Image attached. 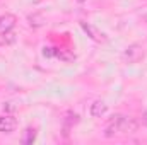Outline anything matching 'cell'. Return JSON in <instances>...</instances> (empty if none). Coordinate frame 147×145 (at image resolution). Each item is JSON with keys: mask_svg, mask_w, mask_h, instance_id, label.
<instances>
[{"mask_svg": "<svg viewBox=\"0 0 147 145\" xmlns=\"http://www.w3.org/2000/svg\"><path fill=\"white\" fill-rule=\"evenodd\" d=\"M17 126V121L14 116L10 114H3L0 116V133H12Z\"/></svg>", "mask_w": 147, "mask_h": 145, "instance_id": "cell-3", "label": "cell"}, {"mask_svg": "<svg viewBox=\"0 0 147 145\" xmlns=\"http://www.w3.org/2000/svg\"><path fill=\"white\" fill-rule=\"evenodd\" d=\"M80 26H82V29L87 33V36L91 38V39H94V41H103V39H105L103 34H101L96 28H92L91 24H87V22H80Z\"/></svg>", "mask_w": 147, "mask_h": 145, "instance_id": "cell-7", "label": "cell"}, {"mask_svg": "<svg viewBox=\"0 0 147 145\" xmlns=\"http://www.w3.org/2000/svg\"><path fill=\"white\" fill-rule=\"evenodd\" d=\"M137 128H139V123L134 118H128V116L121 118V121H120V133H135Z\"/></svg>", "mask_w": 147, "mask_h": 145, "instance_id": "cell-4", "label": "cell"}, {"mask_svg": "<svg viewBox=\"0 0 147 145\" xmlns=\"http://www.w3.org/2000/svg\"><path fill=\"white\" fill-rule=\"evenodd\" d=\"M3 108H7L9 111H12V109H16V106H12V103H7V106H3Z\"/></svg>", "mask_w": 147, "mask_h": 145, "instance_id": "cell-11", "label": "cell"}, {"mask_svg": "<svg viewBox=\"0 0 147 145\" xmlns=\"http://www.w3.org/2000/svg\"><path fill=\"white\" fill-rule=\"evenodd\" d=\"M106 111H108V104L105 101H99V99L94 101L91 104V108H89V113H91L92 118H103L106 114Z\"/></svg>", "mask_w": 147, "mask_h": 145, "instance_id": "cell-6", "label": "cell"}, {"mask_svg": "<svg viewBox=\"0 0 147 145\" xmlns=\"http://www.w3.org/2000/svg\"><path fill=\"white\" fill-rule=\"evenodd\" d=\"M36 140V130L34 128H28L26 132H24V137H22V144L26 145H31L33 142Z\"/></svg>", "mask_w": 147, "mask_h": 145, "instance_id": "cell-10", "label": "cell"}, {"mask_svg": "<svg viewBox=\"0 0 147 145\" xmlns=\"http://www.w3.org/2000/svg\"><path fill=\"white\" fill-rule=\"evenodd\" d=\"M14 28H16V17L12 14H5L0 17V34L10 33Z\"/></svg>", "mask_w": 147, "mask_h": 145, "instance_id": "cell-5", "label": "cell"}, {"mask_svg": "<svg viewBox=\"0 0 147 145\" xmlns=\"http://www.w3.org/2000/svg\"><path fill=\"white\" fill-rule=\"evenodd\" d=\"M28 21H29V26H31V28H41V26L45 24V17H43L41 14H33V15H29Z\"/></svg>", "mask_w": 147, "mask_h": 145, "instance_id": "cell-9", "label": "cell"}, {"mask_svg": "<svg viewBox=\"0 0 147 145\" xmlns=\"http://www.w3.org/2000/svg\"><path fill=\"white\" fill-rule=\"evenodd\" d=\"M142 56H144L142 46H140V44H130V46L123 51L121 60H123L125 63H137L139 60H142Z\"/></svg>", "mask_w": 147, "mask_h": 145, "instance_id": "cell-1", "label": "cell"}, {"mask_svg": "<svg viewBox=\"0 0 147 145\" xmlns=\"http://www.w3.org/2000/svg\"><path fill=\"white\" fill-rule=\"evenodd\" d=\"M146 19H147V14H146Z\"/></svg>", "mask_w": 147, "mask_h": 145, "instance_id": "cell-12", "label": "cell"}, {"mask_svg": "<svg viewBox=\"0 0 147 145\" xmlns=\"http://www.w3.org/2000/svg\"><path fill=\"white\" fill-rule=\"evenodd\" d=\"M55 56L57 58H60L62 62H65V63H70L75 60V55H74L72 51H69V50H63V48H60V50H55Z\"/></svg>", "mask_w": 147, "mask_h": 145, "instance_id": "cell-8", "label": "cell"}, {"mask_svg": "<svg viewBox=\"0 0 147 145\" xmlns=\"http://www.w3.org/2000/svg\"><path fill=\"white\" fill-rule=\"evenodd\" d=\"M121 118H123V114H113L110 119V123L106 125V128H105V137L106 138H111V137H115L116 133H120V121H121Z\"/></svg>", "mask_w": 147, "mask_h": 145, "instance_id": "cell-2", "label": "cell"}]
</instances>
